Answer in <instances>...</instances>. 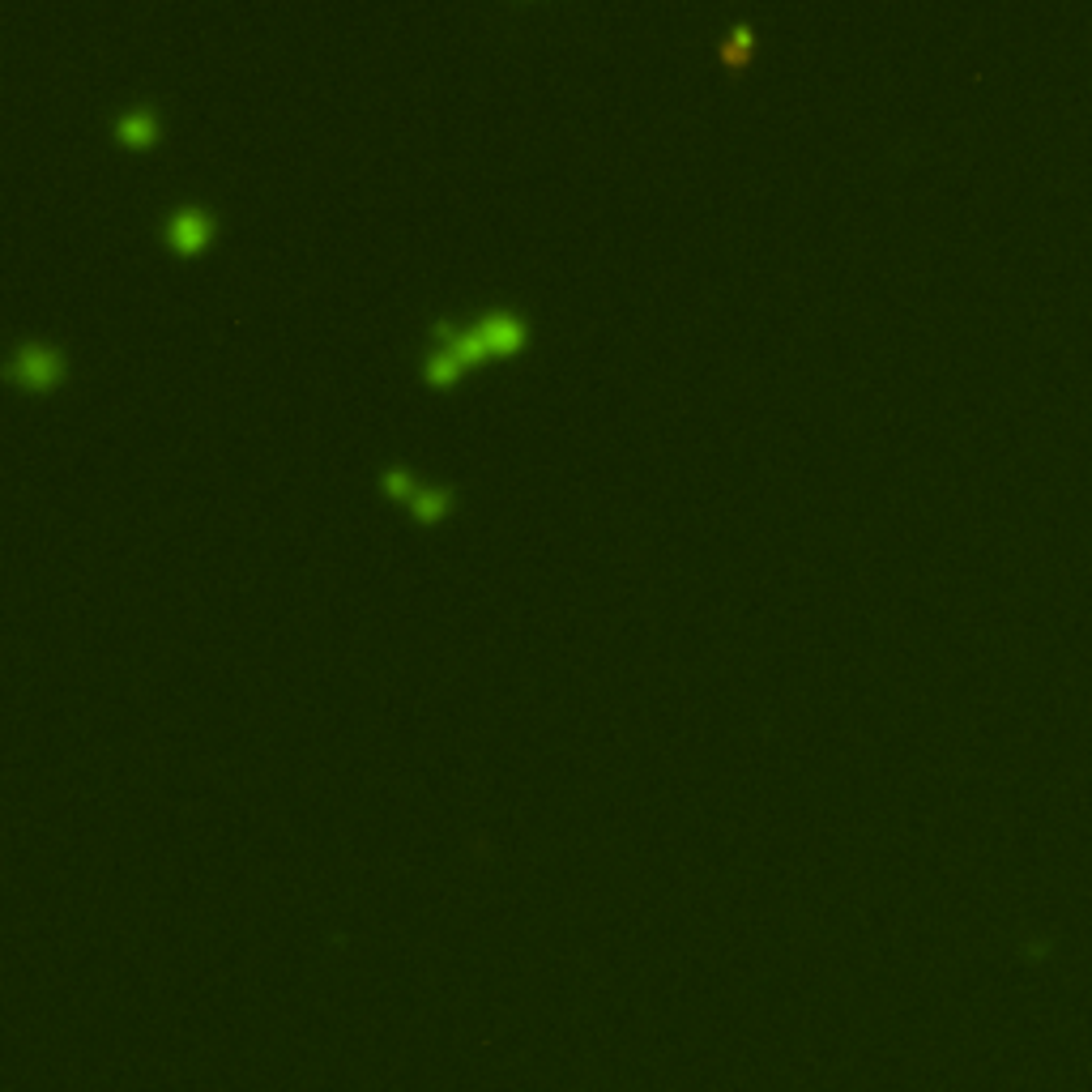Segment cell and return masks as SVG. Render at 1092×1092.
<instances>
[{"label": "cell", "instance_id": "cell-9", "mask_svg": "<svg viewBox=\"0 0 1092 1092\" xmlns=\"http://www.w3.org/2000/svg\"><path fill=\"white\" fill-rule=\"evenodd\" d=\"M380 482H384V491L388 495H401V500H415V478H410V470H401V466H388L384 474H380Z\"/></svg>", "mask_w": 1092, "mask_h": 1092}, {"label": "cell", "instance_id": "cell-4", "mask_svg": "<svg viewBox=\"0 0 1092 1092\" xmlns=\"http://www.w3.org/2000/svg\"><path fill=\"white\" fill-rule=\"evenodd\" d=\"M431 333L440 337V346H448L461 363H474V359H482V350H487V337H482V329L478 325H470V329H457L453 321H435L431 325Z\"/></svg>", "mask_w": 1092, "mask_h": 1092}, {"label": "cell", "instance_id": "cell-6", "mask_svg": "<svg viewBox=\"0 0 1092 1092\" xmlns=\"http://www.w3.org/2000/svg\"><path fill=\"white\" fill-rule=\"evenodd\" d=\"M751 43H756V31H751V21H734V27L721 35L717 56H721L725 64H739V60L751 52Z\"/></svg>", "mask_w": 1092, "mask_h": 1092}, {"label": "cell", "instance_id": "cell-5", "mask_svg": "<svg viewBox=\"0 0 1092 1092\" xmlns=\"http://www.w3.org/2000/svg\"><path fill=\"white\" fill-rule=\"evenodd\" d=\"M115 137H125L129 145H145L154 137V111L145 107V103H137V107H129L125 115L115 120Z\"/></svg>", "mask_w": 1092, "mask_h": 1092}, {"label": "cell", "instance_id": "cell-3", "mask_svg": "<svg viewBox=\"0 0 1092 1092\" xmlns=\"http://www.w3.org/2000/svg\"><path fill=\"white\" fill-rule=\"evenodd\" d=\"M482 337H487V350H517L521 346V337H525V325L521 317H513L508 307H491V312H482V321H478Z\"/></svg>", "mask_w": 1092, "mask_h": 1092}, {"label": "cell", "instance_id": "cell-8", "mask_svg": "<svg viewBox=\"0 0 1092 1092\" xmlns=\"http://www.w3.org/2000/svg\"><path fill=\"white\" fill-rule=\"evenodd\" d=\"M457 363H461V359H457L448 346H435V350L423 359V372H427L431 384H448V380L457 376Z\"/></svg>", "mask_w": 1092, "mask_h": 1092}, {"label": "cell", "instance_id": "cell-7", "mask_svg": "<svg viewBox=\"0 0 1092 1092\" xmlns=\"http://www.w3.org/2000/svg\"><path fill=\"white\" fill-rule=\"evenodd\" d=\"M448 504H453V491L448 487H419L415 500H410V513H415L419 521H435Z\"/></svg>", "mask_w": 1092, "mask_h": 1092}, {"label": "cell", "instance_id": "cell-2", "mask_svg": "<svg viewBox=\"0 0 1092 1092\" xmlns=\"http://www.w3.org/2000/svg\"><path fill=\"white\" fill-rule=\"evenodd\" d=\"M213 227V218L201 209V205H180L167 213V223H162V235L172 239V248L180 252H192V248H201L205 244V235Z\"/></svg>", "mask_w": 1092, "mask_h": 1092}, {"label": "cell", "instance_id": "cell-1", "mask_svg": "<svg viewBox=\"0 0 1092 1092\" xmlns=\"http://www.w3.org/2000/svg\"><path fill=\"white\" fill-rule=\"evenodd\" d=\"M56 372H60V354L52 346H43V342H21L5 363V376L13 384H27V388L52 384Z\"/></svg>", "mask_w": 1092, "mask_h": 1092}]
</instances>
